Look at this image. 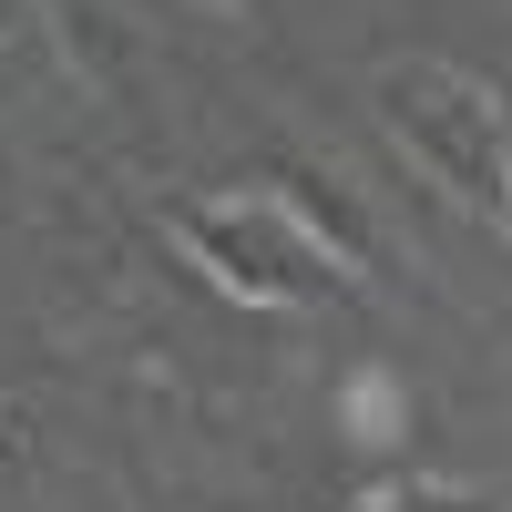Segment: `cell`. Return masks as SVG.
Wrapping results in <instances>:
<instances>
[{"instance_id":"cell-4","label":"cell","mask_w":512,"mask_h":512,"mask_svg":"<svg viewBox=\"0 0 512 512\" xmlns=\"http://www.w3.org/2000/svg\"><path fill=\"white\" fill-rule=\"evenodd\" d=\"M41 21H52V41H62V62L82 72V93H123L134 82V21L113 11V0H31Z\"/></svg>"},{"instance_id":"cell-1","label":"cell","mask_w":512,"mask_h":512,"mask_svg":"<svg viewBox=\"0 0 512 512\" xmlns=\"http://www.w3.org/2000/svg\"><path fill=\"white\" fill-rule=\"evenodd\" d=\"M379 123H390V144L431 175L451 205H472V216H502V164H512V113L482 72H461L441 52H410V62H379L369 82Z\"/></svg>"},{"instance_id":"cell-3","label":"cell","mask_w":512,"mask_h":512,"mask_svg":"<svg viewBox=\"0 0 512 512\" xmlns=\"http://www.w3.org/2000/svg\"><path fill=\"white\" fill-rule=\"evenodd\" d=\"M267 195L297 216V236H308V246H318L349 287H369V226H359V195H349V185L308 175V164H277V175H267Z\"/></svg>"},{"instance_id":"cell-6","label":"cell","mask_w":512,"mask_h":512,"mask_svg":"<svg viewBox=\"0 0 512 512\" xmlns=\"http://www.w3.org/2000/svg\"><path fill=\"white\" fill-rule=\"evenodd\" d=\"M21 11H31V0H0V31H11V21H21Z\"/></svg>"},{"instance_id":"cell-7","label":"cell","mask_w":512,"mask_h":512,"mask_svg":"<svg viewBox=\"0 0 512 512\" xmlns=\"http://www.w3.org/2000/svg\"><path fill=\"white\" fill-rule=\"evenodd\" d=\"M502 226H512V164H502Z\"/></svg>"},{"instance_id":"cell-2","label":"cell","mask_w":512,"mask_h":512,"mask_svg":"<svg viewBox=\"0 0 512 512\" xmlns=\"http://www.w3.org/2000/svg\"><path fill=\"white\" fill-rule=\"evenodd\" d=\"M164 226H175V246L226 297H246V308H328V297H359L297 236V216L277 195H185V205H164Z\"/></svg>"},{"instance_id":"cell-5","label":"cell","mask_w":512,"mask_h":512,"mask_svg":"<svg viewBox=\"0 0 512 512\" xmlns=\"http://www.w3.org/2000/svg\"><path fill=\"white\" fill-rule=\"evenodd\" d=\"M338 420H349L359 441H400V431H410V400H400V379H390V369H349Z\"/></svg>"}]
</instances>
